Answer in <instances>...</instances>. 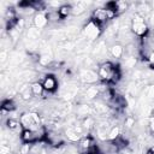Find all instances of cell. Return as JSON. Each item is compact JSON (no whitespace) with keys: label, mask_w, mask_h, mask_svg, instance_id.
I'll return each mask as SVG.
<instances>
[{"label":"cell","mask_w":154,"mask_h":154,"mask_svg":"<svg viewBox=\"0 0 154 154\" xmlns=\"http://www.w3.org/2000/svg\"><path fill=\"white\" fill-rule=\"evenodd\" d=\"M102 32V26L99 25L97 23H95L94 20L89 19L87 22V24L83 26V35L85 38H88L89 41H95L100 37Z\"/></svg>","instance_id":"5b68a950"},{"label":"cell","mask_w":154,"mask_h":154,"mask_svg":"<svg viewBox=\"0 0 154 154\" xmlns=\"http://www.w3.org/2000/svg\"><path fill=\"white\" fill-rule=\"evenodd\" d=\"M42 85H43V89L45 91H48V93H53L58 89V81L55 78L54 75H46L42 81H41Z\"/></svg>","instance_id":"ba28073f"},{"label":"cell","mask_w":154,"mask_h":154,"mask_svg":"<svg viewBox=\"0 0 154 154\" xmlns=\"http://www.w3.org/2000/svg\"><path fill=\"white\" fill-rule=\"evenodd\" d=\"M130 29H131L134 35L143 38L144 36H147L148 30H149L148 29V22L143 16L135 13L131 18V22H130Z\"/></svg>","instance_id":"3957f363"},{"label":"cell","mask_w":154,"mask_h":154,"mask_svg":"<svg viewBox=\"0 0 154 154\" xmlns=\"http://www.w3.org/2000/svg\"><path fill=\"white\" fill-rule=\"evenodd\" d=\"M46 136H47V130L45 129L43 125L35 130H23L20 134V138L23 143H29V144L41 142L43 138H46Z\"/></svg>","instance_id":"277c9868"},{"label":"cell","mask_w":154,"mask_h":154,"mask_svg":"<svg viewBox=\"0 0 154 154\" xmlns=\"http://www.w3.org/2000/svg\"><path fill=\"white\" fill-rule=\"evenodd\" d=\"M79 79H81V82H83L85 84H94L97 82L99 76H97V72L94 71L93 69L85 67L79 71Z\"/></svg>","instance_id":"52a82bcc"},{"label":"cell","mask_w":154,"mask_h":154,"mask_svg":"<svg viewBox=\"0 0 154 154\" xmlns=\"http://www.w3.org/2000/svg\"><path fill=\"white\" fill-rule=\"evenodd\" d=\"M100 95V87H95V85H88L84 90H83V99L89 101L95 99L96 96Z\"/></svg>","instance_id":"30bf717a"},{"label":"cell","mask_w":154,"mask_h":154,"mask_svg":"<svg viewBox=\"0 0 154 154\" xmlns=\"http://www.w3.org/2000/svg\"><path fill=\"white\" fill-rule=\"evenodd\" d=\"M78 148L83 152V153H88V152H93L97 149L96 142L94 140L93 136L90 135H84L79 141H78Z\"/></svg>","instance_id":"8992f818"},{"label":"cell","mask_w":154,"mask_h":154,"mask_svg":"<svg viewBox=\"0 0 154 154\" xmlns=\"http://www.w3.org/2000/svg\"><path fill=\"white\" fill-rule=\"evenodd\" d=\"M109 54L114 58V59H120L124 54V47L120 43H113L109 47Z\"/></svg>","instance_id":"4fadbf2b"},{"label":"cell","mask_w":154,"mask_h":154,"mask_svg":"<svg viewBox=\"0 0 154 154\" xmlns=\"http://www.w3.org/2000/svg\"><path fill=\"white\" fill-rule=\"evenodd\" d=\"M19 120H20V124L23 126V130H35V129H38L42 126L41 116L34 111L24 112L19 117Z\"/></svg>","instance_id":"7a4b0ae2"},{"label":"cell","mask_w":154,"mask_h":154,"mask_svg":"<svg viewBox=\"0 0 154 154\" xmlns=\"http://www.w3.org/2000/svg\"><path fill=\"white\" fill-rule=\"evenodd\" d=\"M40 35H41L40 29H37V28H35V26H30V28H28V30H26V40L37 41V42H38Z\"/></svg>","instance_id":"9a60e30c"},{"label":"cell","mask_w":154,"mask_h":154,"mask_svg":"<svg viewBox=\"0 0 154 154\" xmlns=\"http://www.w3.org/2000/svg\"><path fill=\"white\" fill-rule=\"evenodd\" d=\"M135 64H136V58L134 55H130L129 58H125L124 59V66L126 69H132L135 67Z\"/></svg>","instance_id":"7402d4cb"},{"label":"cell","mask_w":154,"mask_h":154,"mask_svg":"<svg viewBox=\"0 0 154 154\" xmlns=\"http://www.w3.org/2000/svg\"><path fill=\"white\" fill-rule=\"evenodd\" d=\"M116 4V11H117V14H120L123 12H125L129 7V4L126 1H114Z\"/></svg>","instance_id":"44dd1931"},{"label":"cell","mask_w":154,"mask_h":154,"mask_svg":"<svg viewBox=\"0 0 154 154\" xmlns=\"http://www.w3.org/2000/svg\"><path fill=\"white\" fill-rule=\"evenodd\" d=\"M47 17H48V22L49 23L51 22L52 23H55V22H59L61 19L58 10H49V11H47Z\"/></svg>","instance_id":"ac0fdd59"},{"label":"cell","mask_w":154,"mask_h":154,"mask_svg":"<svg viewBox=\"0 0 154 154\" xmlns=\"http://www.w3.org/2000/svg\"><path fill=\"white\" fill-rule=\"evenodd\" d=\"M143 97L146 102H153L154 101V84H149L143 88L142 90Z\"/></svg>","instance_id":"5bb4252c"},{"label":"cell","mask_w":154,"mask_h":154,"mask_svg":"<svg viewBox=\"0 0 154 154\" xmlns=\"http://www.w3.org/2000/svg\"><path fill=\"white\" fill-rule=\"evenodd\" d=\"M134 124H135V119H134L132 117H128V118H125V125H126L128 128H131Z\"/></svg>","instance_id":"603a6c76"},{"label":"cell","mask_w":154,"mask_h":154,"mask_svg":"<svg viewBox=\"0 0 154 154\" xmlns=\"http://www.w3.org/2000/svg\"><path fill=\"white\" fill-rule=\"evenodd\" d=\"M58 12H59L61 19L67 18V17L71 14V5H61V6L59 7Z\"/></svg>","instance_id":"ffe728a7"},{"label":"cell","mask_w":154,"mask_h":154,"mask_svg":"<svg viewBox=\"0 0 154 154\" xmlns=\"http://www.w3.org/2000/svg\"><path fill=\"white\" fill-rule=\"evenodd\" d=\"M48 23H49V22H48L47 12H37V13L34 16V18H32V24H34V26L37 28V29H40V30L45 29Z\"/></svg>","instance_id":"9c48e42d"},{"label":"cell","mask_w":154,"mask_h":154,"mask_svg":"<svg viewBox=\"0 0 154 154\" xmlns=\"http://www.w3.org/2000/svg\"><path fill=\"white\" fill-rule=\"evenodd\" d=\"M147 154H154V147H153V148H150V149H148Z\"/></svg>","instance_id":"d4e9b609"},{"label":"cell","mask_w":154,"mask_h":154,"mask_svg":"<svg viewBox=\"0 0 154 154\" xmlns=\"http://www.w3.org/2000/svg\"><path fill=\"white\" fill-rule=\"evenodd\" d=\"M82 154H101V153L99 152V149H96V150H93V152H88V153H82Z\"/></svg>","instance_id":"cb8c5ba5"},{"label":"cell","mask_w":154,"mask_h":154,"mask_svg":"<svg viewBox=\"0 0 154 154\" xmlns=\"http://www.w3.org/2000/svg\"><path fill=\"white\" fill-rule=\"evenodd\" d=\"M30 87H31L32 95L36 97L42 96V94L45 93V89H43V85L41 82H32V83H30Z\"/></svg>","instance_id":"2e32d148"},{"label":"cell","mask_w":154,"mask_h":154,"mask_svg":"<svg viewBox=\"0 0 154 154\" xmlns=\"http://www.w3.org/2000/svg\"><path fill=\"white\" fill-rule=\"evenodd\" d=\"M1 109L6 111L7 113H11V112H13V111L16 109V103L13 102V100H10V99H7V100H5V101L2 102Z\"/></svg>","instance_id":"d6986e66"},{"label":"cell","mask_w":154,"mask_h":154,"mask_svg":"<svg viewBox=\"0 0 154 154\" xmlns=\"http://www.w3.org/2000/svg\"><path fill=\"white\" fill-rule=\"evenodd\" d=\"M18 93H19V95H20V97L23 99V100H29V99H31L34 95H32V91H31V87H30V84L29 83H23L19 88H18Z\"/></svg>","instance_id":"7c38bea8"},{"label":"cell","mask_w":154,"mask_h":154,"mask_svg":"<svg viewBox=\"0 0 154 154\" xmlns=\"http://www.w3.org/2000/svg\"><path fill=\"white\" fill-rule=\"evenodd\" d=\"M99 79L103 83H117L120 78L119 67L111 61H103L97 67Z\"/></svg>","instance_id":"6da1fadb"},{"label":"cell","mask_w":154,"mask_h":154,"mask_svg":"<svg viewBox=\"0 0 154 154\" xmlns=\"http://www.w3.org/2000/svg\"><path fill=\"white\" fill-rule=\"evenodd\" d=\"M118 137H120V128L117 126V125H113L109 131H108V135H107V140L108 141H116Z\"/></svg>","instance_id":"e0dca14e"},{"label":"cell","mask_w":154,"mask_h":154,"mask_svg":"<svg viewBox=\"0 0 154 154\" xmlns=\"http://www.w3.org/2000/svg\"><path fill=\"white\" fill-rule=\"evenodd\" d=\"M89 4L90 2H87V1H77V2H75L73 5H71V14L79 16V14L84 13Z\"/></svg>","instance_id":"8fae6325"}]
</instances>
